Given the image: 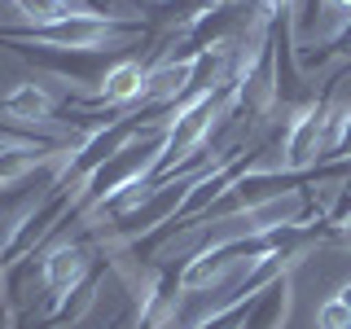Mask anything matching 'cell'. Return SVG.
<instances>
[{
    "label": "cell",
    "instance_id": "cell-1",
    "mask_svg": "<svg viewBox=\"0 0 351 329\" xmlns=\"http://www.w3.org/2000/svg\"><path fill=\"white\" fill-rule=\"evenodd\" d=\"M141 31L136 18L123 14H106V9L88 5L66 14L62 22H49V27H27V31H0V40L9 44H36V49H62V53H97V49H114L123 36Z\"/></svg>",
    "mask_w": 351,
    "mask_h": 329
},
{
    "label": "cell",
    "instance_id": "cell-7",
    "mask_svg": "<svg viewBox=\"0 0 351 329\" xmlns=\"http://www.w3.org/2000/svg\"><path fill=\"white\" fill-rule=\"evenodd\" d=\"M321 9H329V14H338L343 22H351V0H321Z\"/></svg>",
    "mask_w": 351,
    "mask_h": 329
},
{
    "label": "cell",
    "instance_id": "cell-4",
    "mask_svg": "<svg viewBox=\"0 0 351 329\" xmlns=\"http://www.w3.org/2000/svg\"><path fill=\"white\" fill-rule=\"evenodd\" d=\"M58 110V93L40 80H18L9 93H0V114L14 123H49Z\"/></svg>",
    "mask_w": 351,
    "mask_h": 329
},
{
    "label": "cell",
    "instance_id": "cell-9",
    "mask_svg": "<svg viewBox=\"0 0 351 329\" xmlns=\"http://www.w3.org/2000/svg\"><path fill=\"white\" fill-rule=\"evenodd\" d=\"M5 145H14V141H9V136H0V149H5Z\"/></svg>",
    "mask_w": 351,
    "mask_h": 329
},
{
    "label": "cell",
    "instance_id": "cell-2",
    "mask_svg": "<svg viewBox=\"0 0 351 329\" xmlns=\"http://www.w3.org/2000/svg\"><path fill=\"white\" fill-rule=\"evenodd\" d=\"M97 263H101V255H93L88 241H71V237L40 250V290H44V299L53 303V312L88 281V272H93Z\"/></svg>",
    "mask_w": 351,
    "mask_h": 329
},
{
    "label": "cell",
    "instance_id": "cell-6",
    "mask_svg": "<svg viewBox=\"0 0 351 329\" xmlns=\"http://www.w3.org/2000/svg\"><path fill=\"white\" fill-rule=\"evenodd\" d=\"M316 329H351V307L329 294V299L316 307Z\"/></svg>",
    "mask_w": 351,
    "mask_h": 329
},
{
    "label": "cell",
    "instance_id": "cell-8",
    "mask_svg": "<svg viewBox=\"0 0 351 329\" xmlns=\"http://www.w3.org/2000/svg\"><path fill=\"white\" fill-rule=\"evenodd\" d=\"M66 5H75V9H88V5H84V0H66Z\"/></svg>",
    "mask_w": 351,
    "mask_h": 329
},
{
    "label": "cell",
    "instance_id": "cell-5",
    "mask_svg": "<svg viewBox=\"0 0 351 329\" xmlns=\"http://www.w3.org/2000/svg\"><path fill=\"white\" fill-rule=\"evenodd\" d=\"M290 307H294V272H281V277L272 281L255 303H250L241 329H285V321H290Z\"/></svg>",
    "mask_w": 351,
    "mask_h": 329
},
{
    "label": "cell",
    "instance_id": "cell-3",
    "mask_svg": "<svg viewBox=\"0 0 351 329\" xmlns=\"http://www.w3.org/2000/svg\"><path fill=\"white\" fill-rule=\"evenodd\" d=\"M145 80H149V66H141V62H114L110 71L97 80L93 88V106H110V110H132L141 101V93H145Z\"/></svg>",
    "mask_w": 351,
    "mask_h": 329
}]
</instances>
